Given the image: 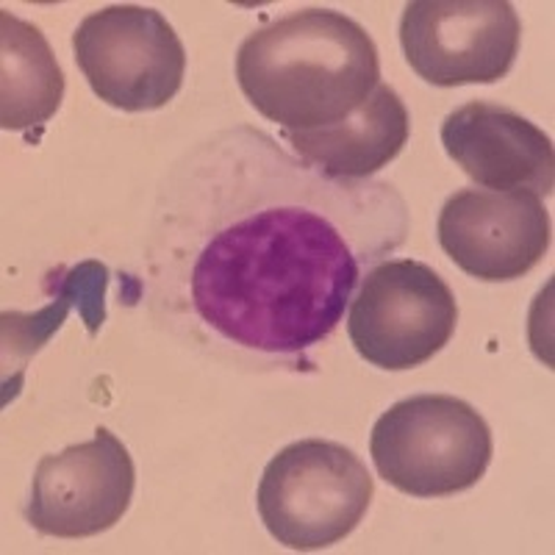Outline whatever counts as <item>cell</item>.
<instances>
[{
  "mask_svg": "<svg viewBox=\"0 0 555 555\" xmlns=\"http://www.w3.org/2000/svg\"><path fill=\"white\" fill-rule=\"evenodd\" d=\"M459 304L434 267L414 259L380 261L353 297L347 334L366 364L403 373L450 345Z\"/></svg>",
  "mask_w": 555,
  "mask_h": 555,
  "instance_id": "5",
  "label": "cell"
},
{
  "mask_svg": "<svg viewBox=\"0 0 555 555\" xmlns=\"http://www.w3.org/2000/svg\"><path fill=\"white\" fill-rule=\"evenodd\" d=\"M442 145L478 186L550 195L555 183L553 139L514 108L473 101L442 122Z\"/></svg>",
  "mask_w": 555,
  "mask_h": 555,
  "instance_id": "10",
  "label": "cell"
},
{
  "mask_svg": "<svg viewBox=\"0 0 555 555\" xmlns=\"http://www.w3.org/2000/svg\"><path fill=\"white\" fill-rule=\"evenodd\" d=\"M236 81L281 131L347 120L380 83V56L361 23L334 9H300L247 34Z\"/></svg>",
  "mask_w": 555,
  "mask_h": 555,
  "instance_id": "2",
  "label": "cell"
},
{
  "mask_svg": "<svg viewBox=\"0 0 555 555\" xmlns=\"http://www.w3.org/2000/svg\"><path fill=\"white\" fill-rule=\"evenodd\" d=\"M436 234L455 267L486 284H503L544 259L553 228L539 195L461 190L442 206Z\"/></svg>",
  "mask_w": 555,
  "mask_h": 555,
  "instance_id": "9",
  "label": "cell"
},
{
  "mask_svg": "<svg viewBox=\"0 0 555 555\" xmlns=\"http://www.w3.org/2000/svg\"><path fill=\"white\" fill-rule=\"evenodd\" d=\"M59 300L53 297L51 306H44L39 314L23 317V314H3V345L9 350H17V345H23V356H20V364H26L28 356L37 353L39 347L44 345V339L53 334V331L62 328L64 317H67L69 306H81V314L89 325V334H95L98 325L103 322L106 311H103V292H106V267L98 264V261H83V264L73 267V270H59Z\"/></svg>",
  "mask_w": 555,
  "mask_h": 555,
  "instance_id": "13",
  "label": "cell"
},
{
  "mask_svg": "<svg viewBox=\"0 0 555 555\" xmlns=\"http://www.w3.org/2000/svg\"><path fill=\"white\" fill-rule=\"evenodd\" d=\"M370 453L380 478L420 500L467 492L492 464V430L453 395H414L378 416Z\"/></svg>",
  "mask_w": 555,
  "mask_h": 555,
  "instance_id": "3",
  "label": "cell"
},
{
  "mask_svg": "<svg viewBox=\"0 0 555 555\" xmlns=\"http://www.w3.org/2000/svg\"><path fill=\"white\" fill-rule=\"evenodd\" d=\"M373 494V475L353 450L328 439H300L272 455L256 505L278 544L309 553L350 537Z\"/></svg>",
  "mask_w": 555,
  "mask_h": 555,
  "instance_id": "4",
  "label": "cell"
},
{
  "mask_svg": "<svg viewBox=\"0 0 555 555\" xmlns=\"http://www.w3.org/2000/svg\"><path fill=\"white\" fill-rule=\"evenodd\" d=\"M522 23L505 0H414L400 17V44L434 87L498 83L512 73Z\"/></svg>",
  "mask_w": 555,
  "mask_h": 555,
  "instance_id": "7",
  "label": "cell"
},
{
  "mask_svg": "<svg viewBox=\"0 0 555 555\" xmlns=\"http://www.w3.org/2000/svg\"><path fill=\"white\" fill-rule=\"evenodd\" d=\"M409 225L391 183L328 178L259 128H225L158 186L133 284L158 328L197 353L304 373Z\"/></svg>",
  "mask_w": 555,
  "mask_h": 555,
  "instance_id": "1",
  "label": "cell"
},
{
  "mask_svg": "<svg viewBox=\"0 0 555 555\" xmlns=\"http://www.w3.org/2000/svg\"><path fill=\"white\" fill-rule=\"evenodd\" d=\"M73 51L98 98L120 112H153L178 95L186 51L176 28L151 7H106L81 20Z\"/></svg>",
  "mask_w": 555,
  "mask_h": 555,
  "instance_id": "6",
  "label": "cell"
},
{
  "mask_svg": "<svg viewBox=\"0 0 555 555\" xmlns=\"http://www.w3.org/2000/svg\"><path fill=\"white\" fill-rule=\"evenodd\" d=\"M306 165L339 181H366L400 156L409 142V108L386 83L347 120L317 131H281Z\"/></svg>",
  "mask_w": 555,
  "mask_h": 555,
  "instance_id": "11",
  "label": "cell"
},
{
  "mask_svg": "<svg viewBox=\"0 0 555 555\" xmlns=\"http://www.w3.org/2000/svg\"><path fill=\"white\" fill-rule=\"evenodd\" d=\"M0 126L31 131L62 106L64 76L37 26L12 12L0 14Z\"/></svg>",
  "mask_w": 555,
  "mask_h": 555,
  "instance_id": "12",
  "label": "cell"
},
{
  "mask_svg": "<svg viewBox=\"0 0 555 555\" xmlns=\"http://www.w3.org/2000/svg\"><path fill=\"white\" fill-rule=\"evenodd\" d=\"M133 486L137 467L128 448L108 428H98L89 442L39 461L26 519L42 537H98L126 517Z\"/></svg>",
  "mask_w": 555,
  "mask_h": 555,
  "instance_id": "8",
  "label": "cell"
}]
</instances>
